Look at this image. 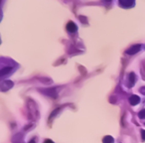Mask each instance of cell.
I'll use <instances>...</instances> for the list:
<instances>
[{"mask_svg": "<svg viewBox=\"0 0 145 143\" xmlns=\"http://www.w3.org/2000/svg\"><path fill=\"white\" fill-rule=\"evenodd\" d=\"M67 30L69 31L70 33H75V32H76L78 28H76V24L74 22H69L67 25Z\"/></svg>", "mask_w": 145, "mask_h": 143, "instance_id": "6da1fadb", "label": "cell"}, {"mask_svg": "<svg viewBox=\"0 0 145 143\" xmlns=\"http://www.w3.org/2000/svg\"><path fill=\"white\" fill-rule=\"evenodd\" d=\"M140 47L141 46L140 45H135V46H132L130 49H128L127 51H126V53L129 54V55H133V54L137 53L138 51L140 50Z\"/></svg>", "mask_w": 145, "mask_h": 143, "instance_id": "7a4b0ae2", "label": "cell"}, {"mask_svg": "<svg viewBox=\"0 0 145 143\" xmlns=\"http://www.w3.org/2000/svg\"><path fill=\"white\" fill-rule=\"evenodd\" d=\"M129 101L130 103L132 104V106H136V104H138L139 103V101H140V98H139V97L138 96H131L129 98Z\"/></svg>", "mask_w": 145, "mask_h": 143, "instance_id": "3957f363", "label": "cell"}, {"mask_svg": "<svg viewBox=\"0 0 145 143\" xmlns=\"http://www.w3.org/2000/svg\"><path fill=\"white\" fill-rule=\"evenodd\" d=\"M102 142L103 143H113L114 142V139H113L111 136H105V137L103 138Z\"/></svg>", "mask_w": 145, "mask_h": 143, "instance_id": "277c9868", "label": "cell"}, {"mask_svg": "<svg viewBox=\"0 0 145 143\" xmlns=\"http://www.w3.org/2000/svg\"><path fill=\"white\" fill-rule=\"evenodd\" d=\"M120 4H121V5H123L124 7L128 8L129 6H132L134 3H133L132 1H127V2H126V1H120Z\"/></svg>", "mask_w": 145, "mask_h": 143, "instance_id": "5b68a950", "label": "cell"}, {"mask_svg": "<svg viewBox=\"0 0 145 143\" xmlns=\"http://www.w3.org/2000/svg\"><path fill=\"white\" fill-rule=\"evenodd\" d=\"M130 77V81H131V83H130V85H132L133 83H135V81H136V77H135V75L133 74V73H131L129 75Z\"/></svg>", "mask_w": 145, "mask_h": 143, "instance_id": "8992f818", "label": "cell"}, {"mask_svg": "<svg viewBox=\"0 0 145 143\" xmlns=\"http://www.w3.org/2000/svg\"><path fill=\"white\" fill-rule=\"evenodd\" d=\"M9 71H11V69L10 68H7V69H5V70H2V72H1V75L3 77L4 75H6L7 73H9Z\"/></svg>", "mask_w": 145, "mask_h": 143, "instance_id": "52a82bcc", "label": "cell"}, {"mask_svg": "<svg viewBox=\"0 0 145 143\" xmlns=\"http://www.w3.org/2000/svg\"><path fill=\"white\" fill-rule=\"evenodd\" d=\"M138 115H139V117H140V118H145V109L144 110H141V111L139 112Z\"/></svg>", "mask_w": 145, "mask_h": 143, "instance_id": "ba28073f", "label": "cell"}, {"mask_svg": "<svg viewBox=\"0 0 145 143\" xmlns=\"http://www.w3.org/2000/svg\"><path fill=\"white\" fill-rule=\"evenodd\" d=\"M141 134H142V140H145V130H142Z\"/></svg>", "mask_w": 145, "mask_h": 143, "instance_id": "9c48e42d", "label": "cell"}, {"mask_svg": "<svg viewBox=\"0 0 145 143\" xmlns=\"http://www.w3.org/2000/svg\"><path fill=\"white\" fill-rule=\"evenodd\" d=\"M44 143H54V142L51 140V139H46V140L44 141Z\"/></svg>", "mask_w": 145, "mask_h": 143, "instance_id": "30bf717a", "label": "cell"}, {"mask_svg": "<svg viewBox=\"0 0 145 143\" xmlns=\"http://www.w3.org/2000/svg\"><path fill=\"white\" fill-rule=\"evenodd\" d=\"M29 143H35V140H31V141H30Z\"/></svg>", "mask_w": 145, "mask_h": 143, "instance_id": "8fae6325", "label": "cell"}]
</instances>
